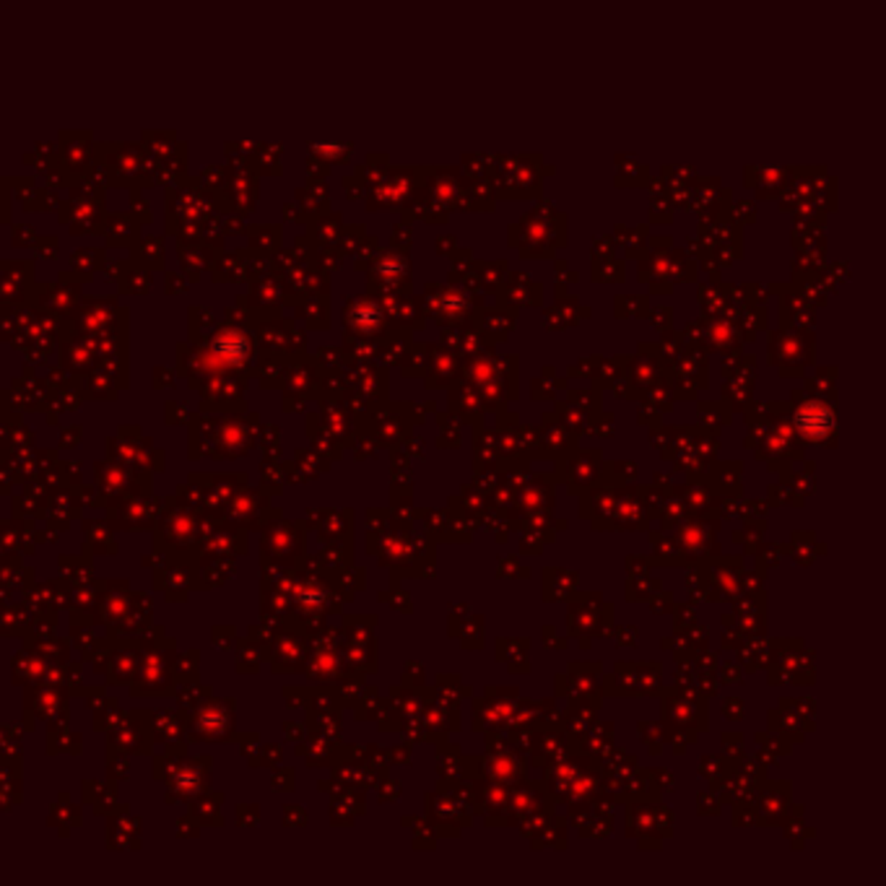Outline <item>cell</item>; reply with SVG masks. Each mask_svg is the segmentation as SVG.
Returning a JSON list of instances; mask_svg holds the SVG:
<instances>
[{"label":"cell","instance_id":"1","mask_svg":"<svg viewBox=\"0 0 886 886\" xmlns=\"http://www.w3.org/2000/svg\"><path fill=\"white\" fill-rule=\"evenodd\" d=\"M795 427L801 429L806 440L811 443H827L835 434V411L824 400H804L795 406Z\"/></svg>","mask_w":886,"mask_h":886}]
</instances>
